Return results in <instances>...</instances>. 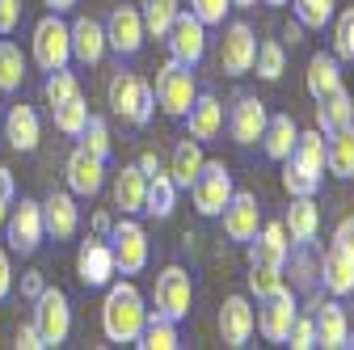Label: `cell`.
<instances>
[{"instance_id":"obj_24","label":"cell","mask_w":354,"mask_h":350,"mask_svg":"<svg viewBox=\"0 0 354 350\" xmlns=\"http://www.w3.org/2000/svg\"><path fill=\"white\" fill-rule=\"evenodd\" d=\"M287 257H291V241H287L283 220L257 228V237L249 241V261H266V266H287Z\"/></svg>"},{"instance_id":"obj_60","label":"cell","mask_w":354,"mask_h":350,"mask_svg":"<svg viewBox=\"0 0 354 350\" xmlns=\"http://www.w3.org/2000/svg\"><path fill=\"white\" fill-rule=\"evenodd\" d=\"M266 5H274V9H279V5H291V0H266Z\"/></svg>"},{"instance_id":"obj_28","label":"cell","mask_w":354,"mask_h":350,"mask_svg":"<svg viewBox=\"0 0 354 350\" xmlns=\"http://www.w3.org/2000/svg\"><path fill=\"white\" fill-rule=\"evenodd\" d=\"M177 207V182L169 169H156L148 173V190H144V215H152V220H169Z\"/></svg>"},{"instance_id":"obj_5","label":"cell","mask_w":354,"mask_h":350,"mask_svg":"<svg viewBox=\"0 0 354 350\" xmlns=\"http://www.w3.org/2000/svg\"><path fill=\"white\" fill-rule=\"evenodd\" d=\"M190 190V199H194V211L198 215H219L228 207V199H232V169L224 165V160H203V169H198V178L186 186Z\"/></svg>"},{"instance_id":"obj_7","label":"cell","mask_w":354,"mask_h":350,"mask_svg":"<svg viewBox=\"0 0 354 350\" xmlns=\"http://www.w3.org/2000/svg\"><path fill=\"white\" fill-rule=\"evenodd\" d=\"M190 304H194L190 275L182 266H165L156 275V287H152V313L169 317V321H186L190 317Z\"/></svg>"},{"instance_id":"obj_56","label":"cell","mask_w":354,"mask_h":350,"mask_svg":"<svg viewBox=\"0 0 354 350\" xmlns=\"http://www.w3.org/2000/svg\"><path fill=\"white\" fill-rule=\"evenodd\" d=\"M42 5H47L51 13H68V9L76 5V0H42Z\"/></svg>"},{"instance_id":"obj_43","label":"cell","mask_w":354,"mask_h":350,"mask_svg":"<svg viewBox=\"0 0 354 350\" xmlns=\"http://www.w3.org/2000/svg\"><path fill=\"white\" fill-rule=\"evenodd\" d=\"M80 148H88L93 156H102V160H110V122L106 118H97V114H88V122L80 127Z\"/></svg>"},{"instance_id":"obj_48","label":"cell","mask_w":354,"mask_h":350,"mask_svg":"<svg viewBox=\"0 0 354 350\" xmlns=\"http://www.w3.org/2000/svg\"><path fill=\"white\" fill-rule=\"evenodd\" d=\"M21 26V0H0V34H13Z\"/></svg>"},{"instance_id":"obj_53","label":"cell","mask_w":354,"mask_h":350,"mask_svg":"<svg viewBox=\"0 0 354 350\" xmlns=\"http://www.w3.org/2000/svg\"><path fill=\"white\" fill-rule=\"evenodd\" d=\"M42 287H47V283H42V275H26V279H21V291H26L30 300H38V291H42Z\"/></svg>"},{"instance_id":"obj_44","label":"cell","mask_w":354,"mask_h":350,"mask_svg":"<svg viewBox=\"0 0 354 350\" xmlns=\"http://www.w3.org/2000/svg\"><path fill=\"white\" fill-rule=\"evenodd\" d=\"M283 190H287L291 199H299V194H313V199H317L321 178H317V173H308V169H299V165L287 156V160H283Z\"/></svg>"},{"instance_id":"obj_41","label":"cell","mask_w":354,"mask_h":350,"mask_svg":"<svg viewBox=\"0 0 354 350\" xmlns=\"http://www.w3.org/2000/svg\"><path fill=\"white\" fill-rule=\"evenodd\" d=\"M76 93H80V80L68 68H55V72H47V80H42V98H47V106H59V102H68Z\"/></svg>"},{"instance_id":"obj_23","label":"cell","mask_w":354,"mask_h":350,"mask_svg":"<svg viewBox=\"0 0 354 350\" xmlns=\"http://www.w3.org/2000/svg\"><path fill=\"white\" fill-rule=\"evenodd\" d=\"M186 122H190V140H198V144L215 140L219 131H224V102L215 93H198L194 106L186 110Z\"/></svg>"},{"instance_id":"obj_20","label":"cell","mask_w":354,"mask_h":350,"mask_svg":"<svg viewBox=\"0 0 354 350\" xmlns=\"http://www.w3.org/2000/svg\"><path fill=\"white\" fill-rule=\"evenodd\" d=\"M68 30H72V59L84 64V68L102 64V55L110 51V47H106V26L93 21V17H76Z\"/></svg>"},{"instance_id":"obj_13","label":"cell","mask_w":354,"mask_h":350,"mask_svg":"<svg viewBox=\"0 0 354 350\" xmlns=\"http://www.w3.org/2000/svg\"><path fill=\"white\" fill-rule=\"evenodd\" d=\"M257 333V308L249 304V295H228L219 308V338L232 350H245L249 338Z\"/></svg>"},{"instance_id":"obj_37","label":"cell","mask_w":354,"mask_h":350,"mask_svg":"<svg viewBox=\"0 0 354 350\" xmlns=\"http://www.w3.org/2000/svg\"><path fill=\"white\" fill-rule=\"evenodd\" d=\"M177 13H182V5H177V0H140V17H144L148 38H165Z\"/></svg>"},{"instance_id":"obj_16","label":"cell","mask_w":354,"mask_h":350,"mask_svg":"<svg viewBox=\"0 0 354 350\" xmlns=\"http://www.w3.org/2000/svg\"><path fill=\"white\" fill-rule=\"evenodd\" d=\"M114 275H118V266H114L110 241H84L80 253H76V279L84 287H110Z\"/></svg>"},{"instance_id":"obj_42","label":"cell","mask_w":354,"mask_h":350,"mask_svg":"<svg viewBox=\"0 0 354 350\" xmlns=\"http://www.w3.org/2000/svg\"><path fill=\"white\" fill-rule=\"evenodd\" d=\"M283 283V266H266V261H249V295L266 300V295H274Z\"/></svg>"},{"instance_id":"obj_58","label":"cell","mask_w":354,"mask_h":350,"mask_svg":"<svg viewBox=\"0 0 354 350\" xmlns=\"http://www.w3.org/2000/svg\"><path fill=\"white\" fill-rule=\"evenodd\" d=\"M257 0H232V9H253Z\"/></svg>"},{"instance_id":"obj_6","label":"cell","mask_w":354,"mask_h":350,"mask_svg":"<svg viewBox=\"0 0 354 350\" xmlns=\"http://www.w3.org/2000/svg\"><path fill=\"white\" fill-rule=\"evenodd\" d=\"M5 237H9V253H21V257L38 253L42 237H47V224H42V203H34V199L17 203L13 199L9 220H5Z\"/></svg>"},{"instance_id":"obj_8","label":"cell","mask_w":354,"mask_h":350,"mask_svg":"<svg viewBox=\"0 0 354 350\" xmlns=\"http://www.w3.org/2000/svg\"><path fill=\"white\" fill-rule=\"evenodd\" d=\"M106 241H110V249H114L118 275H140V270L148 266V232H144V224L131 220V215H122L118 224H110Z\"/></svg>"},{"instance_id":"obj_11","label":"cell","mask_w":354,"mask_h":350,"mask_svg":"<svg viewBox=\"0 0 354 350\" xmlns=\"http://www.w3.org/2000/svg\"><path fill=\"white\" fill-rule=\"evenodd\" d=\"M299 317V304L291 295V287H279L274 295H266L261 300V308H257V329L266 342H274V346H287V333H291V321Z\"/></svg>"},{"instance_id":"obj_18","label":"cell","mask_w":354,"mask_h":350,"mask_svg":"<svg viewBox=\"0 0 354 350\" xmlns=\"http://www.w3.org/2000/svg\"><path fill=\"white\" fill-rule=\"evenodd\" d=\"M266 118H270V110H266V102L261 98H236V106L228 110V136L241 144V148H249V144H257L261 140V131H266Z\"/></svg>"},{"instance_id":"obj_57","label":"cell","mask_w":354,"mask_h":350,"mask_svg":"<svg viewBox=\"0 0 354 350\" xmlns=\"http://www.w3.org/2000/svg\"><path fill=\"white\" fill-rule=\"evenodd\" d=\"M9 207H13V199H5V194H0V232H5V220H9Z\"/></svg>"},{"instance_id":"obj_1","label":"cell","mask_w":354,"mask_h":350,"mask_svg":"<svg viewBox=\"0 0 354 350\" xmlns=\"http://www.w3.org/2000/svg\"><path fill=\"white\" fill-rule=\"evenodd\" d=\"M144 321H148V304L140 295V287L122 279V283H110L106 287V300H102V329L110 342H136L144 333Z\"/></svg>"},{"instance_id":"obj_34","label":"cell","mask_w":354,"mask_h":350,"mask_svg":"<svg viewBox=\"0 0 354 350\" xmlns=\"http://www.w3.org/2000/svg\"><path fill=\"white\" fill-rule=\"evenodd\" d=\"M291 160L308 173H317V178H325V131L313 127V131H299V140L291 148Z\"/></svg>"},{"instance_id":"obj_29","label":"cell","mask_w":354,"mask_h":350,"mask_svg":"<svg viewBox=\"0 0 354 350\" xmlns=\"http://www.w3.org/2000/svg\"><path fill=\"white\" fill-rule=\"evenodd\" d=\"M295 140H299V127H295L291 114H270V118H266L261 148H266V156H270V160H287L291 148H295Z\"/></svg>"},{"instance_id":"obj_33","label":"cell","mask_w":354,"mask_h":350,"mask_svg":"<svg viewBox=\"0 0 354 350\" xmlns=\"http://www.w3.org/2000/svg\"><path fill=\"white\" fill-rule=\"evenodd\" d=\"M333 89H342V64H337V55L317 51L313 59H308V93H313V98H325V93H333Z\"/></svg>"},{"instance_id":"obj_32","label":"cell","mask_w":354,"mask_h":350,"mask_svg":"<svg viewBox=\"0 0 354 350\" xmlns=\"http://www.w3.org/2000/svg\"><path fill=\"white\" fill-rule=\"evenodd\" d=\"M203 144L198 140H177V148H173V165H169V173H173V182H177V190H186L194 178H198V169H203Z\"/></svg>"},{"instance_id":"obj_35","label":"cell","mask_w":354,"mask_h":350,"mask_svg":"<svg viewBox=\"0 0 354 350\" xmlns=\"http://www.w3.org/2000/svg\"><path fill=\"white\" fill-rule=\"evenodd\" d=\"M136 346L140 350H177V346H182V338H177V321L156 317L148 308V321H144V333L136 338Z\"/></svg>"},{"instance_id":"obj_54","label":"cell","mask_w":354,"mask_h":350,"mask_svg":"<svg viewBox=\"0 0 354 350\" xmlns=\"http://www.w3.org/2000/svg\"><path fill=\"white\" fill-rule=\"evenodd\" d=\"M136 165H140L144 173H156V169H160V156H156V152H144V156H140Z\"/></svg>"},{"instance_id":"obj_26","label":"cell","mask_w":354,"mask_h":350,"mask_svg":"<svg viewBox=\"0 0 354 350\" xmlns=\"http://www.w3.org/2000/svg\"><path fill=\"white\" fill-rule=\"evenodd\" d=\"M317 279L325 283L329 295H350L354 291V257L329 245V253L321 257V266H317Z\"/></svg>"},{"instance_id":"obj_31","label":"cell","mask_w":354,"mask_h":350,"mask_svg":"<svg viewBox=\"0 0 354 350\" xmlns=\"http://www.w3.org/2000/svg\"><path fill=\"white\" fill-rule=\"evenodd\" d=\"M350 122H354V98L346 89H333V93L317 98V127L325 136L337 131V127H350Z\"/></svg>"},{"instance_id":"obj_45","label":"cell","mask_w":354,"mask_h":350,"mask_svg":"<svg viewBox=\"0 0 354 350\" xmlns=\"http://www.w3.org/2000/svg\"><path fill=\"white\" fill-rule=\"evenodd\" d=\"M333 55L337 59H354V9H346L333 26Z\"/></svg>"},{"instance_id":"obj_55","label":"cell","mask_w":354,"mask_h":350,"mask_svg":"<svg viewBox=\"0 0 354 350\" xmlns=\"http://www.w3.org/2000/svg\"><path fill=\"white\" fill-rule=\"evenodd\" d=\"M110 224H114V220H110V215H106V211H97V215H93V228H97L102 237L110 232Z\"/></svg>"},{"instance_id":"obj_59","label":"cell","mask_w":354,"mask_h":350,"mask_svg":"<svg viewBox=\"0 0 354 350\" xmlns=\"http://www.w3.org/2000/svg\"><path fill=\"white\" fill-rule=\"evenodd\" d=\"M342 346H346V350H354V333H346V342H342Z\"/></svg>"},{"instance_id":"obj_10","label":"cell","mask_w":354,"mask_h":350,"mask_svg":"<svg viewBox=\"0 0 354 350\" xmlns=\"http://www.w3.org/2000/svg\"><path fill=\"white\" fill-rule=\"evenodd\" d=\"M165 42H169V59L194 68V64L207 55V26H203L194 13H186V9H182V13L173 17V26H169Z\"/></svg>"},{"instance_id":"obj_51","label":"cell","mask_w":354,"mask_h":350,"mask_svg":"<svg viewBox=\"0 0 354 350\" xmlns=\"http://www.w3.org/2000/svg\"><path fill=\"white\" fill-rule=\"evenodd\" d=\"M13 291V261H9V249H0V300Z\"/></svg>"},{"instance_id":"obj_38","label":"cell","mask_w":354,"mask_h":350,"mask_svg":"<svg viewBox=\"0 0 354 350\" xmlns=\"http://www.w3.org/2000/svg\"><path fill=\"white\" fill-rule=\"evenodd\" d=\"M253 68H257V76L261 80H279L283 72H287V47L279 38H266V42H257V59H253Z\"/></svg>"},{"instance_id":"obj_46","label":"cell","mask_w":354,"mask_h":350,"mask_svg":"<svg viewBox=\"0 0 354 350\" xmlns=\"http://www.w3.org/2000/svg\"><path fill=\"white\" fill-rule=\"evenodd\" d=\"M228 9H232V0H190V13H194L203 26H224Z\"/></svg>"},{"instance_id":"obj_27","label":"cell","mask_w":354,"mask_h":350,"mask_svg":"<svg viewBox=\"0 0 354 350\" xmlns=\"http://www.w3.org/2000/svg\"><path fill=\"white\" fill-rule=\"evenodd\" d=\"M313 325H317V346H325V350H342V342H346L350 325H346V308H342L337 300L317 304Z\"/></svg>"},{"instance_id":"obj_22","label":"cell","mask_w":354,"mask_h":350,"mask_svg":"<svg viewBox=\"0 0 354 350\" xmlns=\"http://www.w3.org/2000/svg\"><path fill=\"white\" fill-rule=\"evenodd\" d=\"M283 228H287V237H291L299 249H308V245L317 241V232H321V211H317L313 194H299V199H291Z\"/></svg>"},{"instance_id":"obj_50","label":"cell","mask_w":354,"mask_h":350,"mask_svg":"<svg viewBox=\"0 0 354 350\" xmlns=\"http://www.w3.org/2000/svg\"><path fill=\"white\" fill-rule=\"evenodd\" d=\"M333 249H342V253H350V257H354V215L333 228Z\"/></svg>"},{"instance_id":"obj_19","label":"cell","mask_w":354,"mask_h":350,"mask_svg":"<svg viewBox=\"0 0 354 350\" xmlns=\"http://www.w3.org/2000/svg\"><path fill=\"white\" fill-rule=\"evenodd\" d=\"M42 224H47V237L55 241H72L80 228V207L72 190H51L42 199Z\"/></svg>"},{"instance_id":"obj_30","label":"cell","mask_w":354,"mask_h":350,"mask_svg":"<svg viewBox=\"0 0 354 350\" xmlns=\"http://www.w3.org/2000/svg\"><path fill=\"white\" fill-rule=\"evenodd\" d=\"M325 169L333 178H354V122L325 136Z\"/></svg>"},{"instance_id":"obj_47","label":"cell","mask_w":354,"mask_h":350,"mask_svg":"<svg viewBox=\"0 0 354 350\" xmlns=\"http://www.w3.org/2000/svg\"><path fill=\"white\" fill-rule=\"evenodd\" d=\"M287 346H291V350H313V346H317V325H313V317H295V321H291Z\"/></svg>"},{"instance_id":"obj_12","label":"cell","mask_w":354,"mask_h":350,"mask_svg":"<svg viewBox=\"0 0 354 350\" xmlns=\"http://www.w3.org/2000/svg\"><path fill=\"white\" fill-rule=\"evenodd\" d=\"M253 59H257V34L245 21H232L224 30V38H219V72L249 76L253 72Z\"/></svg>"},{"instance_id":"obj_17","label":"cell","mask_w":354,"mask_h":350,"mask_svg":"<svg viewBox=\"0 0 354 350\" xmlns=\"http://www.w3.org/2000/svg\"><path fill=\"white\" fill-rule=\"evenodd\" d=\"M219 220H224V232H228L232 241L249 245V241L257 237V228H261V207H257V199H253L249 190H232L228 207L219 211Z\"/></svg>"},{"instance_id":"obj_3","label":"cell","mask_w":354,"mask_h":350,"mask_svg":"<svg viewBox=\"0 0 354 350\" xmlns=\"http://www.w3.org/2000/svg\"><path fill=\"white\" fill-rule=\"evenodd\" d=\"M152 93H156V106H160L169 118H186V110H190L194 98H198V80H194V72H190L186 64L169 59V64L156 72Z\"/></svg>"},{"instance_id":"obj_14","label":"cell","mask_w":354,"mask_h":350,"mask_svg":"<svg viewBox=\"0 0 354 350\" xmlns=\"http://www.w3.org/2000/svg\"><path fill=\"white\" fill-rule=\"evenodd\" d=\"M144 38H148V30H144V17H140L136 5H122V9L110 13V21H106V47H110V51L136 55V51L144 47Z\"/></svg>"},{"instance_id":"obj_4","label":"cell","mask_w":354,"mask_h":350,"mask_svg":"<svg viewBox=\"0 0 354 350\" xmlns=\"http://www.w3.org/2000/svg\"><path fill=\"white\" fill-rule=\"evenodd\" d=\"M30 55L42 72H55V68H68L72 59V30L59 13H47L38 26H34V38H30Z\"/></svg>"},{"instance_id":"obj_9","label":"cell","mask_w":354,"mask_h":350,"mask_svg":"<svg viewBox=\"0 0 354 350\" xmlns=\"http://www.w3.org/2000/svg\"><path fill=\"white\" fill-rule=\"evenodd\" d=\"M34 325L42 333L47 346H64L68 342V329H72V304L59 287H42L38 300H34Z\"/></svg>"},{"instance_id":"obj_25","label":"cell","mask_w":354,"mask_h":350,"mask_svg":"<svg viewBox=\"0 0 354 350\" xmlns=\"http://www.w3.org/2000/svg\"><path fill=\"white\" fill-rule=\"evenodd\" d=\"M5 140L13 152H34L38 140H42V122L34 114V106H13L9 118H5Z\"/></svg>"},{"instance_id":"obj_36","label":"cell","mask_w":354,"mask_h":350,"mask_svg":"<svg viewBox=\"0 0 354 350\" xmlns=\"http://www.w3.org/2000/svg\"><path fill=\"white\" fill-rule=\"evenodd\" d=\"M26 84V55L17 42L0 38V93H17Z\"/></svg>"},{"instance_id":"obj_15","label":"cell","mask_w":354,"mask_h":350,"mask_svg":"<svg viewBox=\"0 0 354 350\" xmlns=\"http://www.w3.org/2000/svg\"><path fill=\"white\" fill-rule=\"evenodd\" d=\"M64 173H68V190H72L76 199H93V194H102V186H106V160L93 156L88 148H76V152L68 156Z\"/></svg>"},{"instance_id":"obj_40","label":"cell","mask_w":354,"mask_h":350,"mask_svg":"<svg viewBox=\"0 0 354 350\" xmlns=\"http://www.w3.org/2000/svg\"><path fill=\"white\" fill-rule=\"evenodd\" d=\"M291 9H295V21L304 30H325L333 21V0H291Z\"/></svg>"},{"instance_id":"obj_39","label":"cell","mask_w":354,"mask_h":350,"mask_svg":"<svg viewBox=\"0 0 354 350\" xmlns=\"http://www.w3.org/2000/svg\"><path fill=\"white\" fill-rule=\"evenodd\" d=\"M51 118H55V131H64V136H80V127L88 122V102H84V93H76V98L51 106Z\"/></svg>"},{"instance_id":"obj_2","label":"cell","mask_w":354,"mask_h":350,"mask_svg":"<svg viewBox=\"0 0 354 350\" xmlns=\"http://www.w3.org/2000/svg\"><path fill=\"white\" fill-rule=\"evenodd\" d=\"M156 110V93H152V84L136 72H118L110 80V114L131 122V127H144Z\"/></svg>"},{"instance_id":"obj_21","label":"cell","mask_w":354,"mask_h":350,"mask_svg":"<svg viewBox=\"0 0 354 350\" xmlns=\"http://www.w3.org/2000/svg\"><path fill=\"white\" fill-rule=\"evenodd\" d=\"M144 190H148V173H144L140 165H122V169L114 173L110 194H114V207H118L122 215H140V211H144Z\"/></svg>"},{"instance_id":"obj_52","label":"cell","mask_w":354,"mask_h":350,"mask_svg":"<svg viewBox=\"0 0 354 350\" xmlns=\"http://www.w3.org/2000/svg\"><path fill=\"white\" fill-rule=\"evenodd\" d=\"M0 194L5 199H17V182H13V169L0 165Z\"/></svg>"},{"instance_id":"obj_49","label":"cell","mask_w":354,"mask_h":350,"mask_svg":"<svg viewBox=\"0 0 354 350\" xmlns=\"http://www.w3.org/2000/svg\"><path fill=\"white\" fill-rule=\"evenodd\" d=\"M13 346H17V350H47V342H42V333H38L34 321L17 329V342H13Z\"/></svg>"}]
</instances>
